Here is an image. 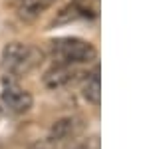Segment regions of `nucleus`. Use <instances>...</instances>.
Segmentation results:
<instances>
[{"mask_svg":"<svg viewBox=\"0 0 149 149\" xmlns=\"http://www.w3.org/2000/svg\"><path fill=\"white\" fill-rule=\"evenodd\" d=\"M44 60V52L36 46L22 44V42H10L6 44L0 56V66L10 76H22L34 68H38Z\"/></svg>","mask_w":149,"mask_h":149,"instance_id":"1","label":"nucleus"},{"mask_svg":"<svg viewBox=\"0 0 149 149\" xmlns=\"http://www.w3.org/2000/svg\"><path fill=\"white\" fill-rule=\"evenodd\" d=\"M52 56L56 64H84L95 58V48L80 38H62L52 42Z\"/></svg>","mask_w":149,"mask_h":149,"instance_id":"2","label":"nucleus"},{"mask_svg":"<svg viewBox=\"0 0 149 149\" xmlns=\"http://www.w3.org/2000/svg\"><path fill=\"white\" fill-rule=\"evenodd\" d=\"M0 100H2V103L10 109L12 113H26V111H30L32 105H34L32 93L28 92V90H24L22 86H18L14 80L4 81Z\"/></svg>","mask_w":149,"mask_h":149,"instance_id":"3","label":"nucleus"},{"mask_svg":"<svg viewBox=\"0 0 149 149\" xmlns=\"http://www.w3.org/2000/svg\"><path fill=\"white\" fill-rule=\"evenodd\" d=\"M81 129V121L78 117H62V119H58L52 123L50 127V131H48V141L50 143H62V141H66V139L74 137V135H78Z\"/></svg>","mask_w":149,"mask_h":149,"instance_id":"4","label":"nucleus"},{"mask_svg":"<svg viewBox=\"0 0 149 149\" xmlns=\"http://www.w3.org/2000/svg\"><path fill=\"white\" fill-rule=\"evenodd\" d=\"M74 76H76V72L72 70V66H66V64H56L52 70H48L46 74H44V86H46L48 90H60V88H64V86H68L70 81L74 80Z\"/></svg>","mask_w":149,"mask_h":149,"instance_id":"5","label":"nucleus"},{"mask_svg":"<svg viewBox=\"0 0 149 149\" xmlns=\"http://www.w3.org/2000/svg\"><path fill=\"white\" fill-rule=\"evenodd\" d=\"M81 95L92 105H100L102 103V78H100V70L97 68L93 70V74L86 80L84 88H81Z\"/></svg>","mask_w":149,"mask_h":149,"instance_id":"6","label":"nucleus"},{"mask_svg":"<svg viewBox=\"0 0 149 149\" xmlns=\"http://www.w3.org/2000/svg\"><path fill=\"white\" fill-rule=\"evenodd\" d=\"M52 4H54V0H20L18 14H20V18H24V20H36Z\"/></svg>","mask_w":149,"mask_h":149,"instance_id":"7","label":"nucleus"},{"mask_svg":"<svg viewBox=\"0 0 149 149\" xmlns=\"http://www.w3.org/2000/svg\"><path fill=\"white\" fill-rule=\"evenodd\" d=\"M74 149H100V137L97 135H92V137L80 141Z\"/></svg>","mask_w":149,"mask_h":149,"instance_id":"8","label":"nucleus"},{"mask_svg":"<svg viewBox=\"0 0 149 149\" xmlns=\"http://www.w3.org/2000/svg\"><path fill=\"white\" fill-rule=\"evenodd\" d=\"M30 149H54V143H50V141H42V143H34Z\"/></svg>","mask_w":149,"mask_h":149,"instance_id":"9","label":"nucleus"},{"mask_svg":"<svg viewBox=\"0 0 149 149\" xmlns=\"http://www.w3.org/2000/svg\"><path fill=\"white\" fill-rule=\"evenodd\" d=\"M0 115H2V107H0Z\"/></svg>","mask_w":149,"mask_h":149,"instance_id":"10","label":"nucleus"}]
</instances>
